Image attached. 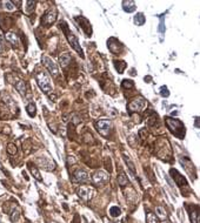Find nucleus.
<instances>
[{"instance_id":"nucleus-1","label":"nucleus","mask_w":200,"mask_h":223,"mask_svg":"<svg viewBox=\"0 0 200 223\" xmlns=\"http://www.w3.org/2000/svg\"><path fill=\"white\" fill-rule=\"evenodd\" d=\"M60 28L63 29L64 34L66 35V38H67V40H68L70 45L72 46L73 49L79 54V55H81V58H84V52H82V48L80 47V45H79V41H78L77 35H75L72 31L68 28V26L66 25V22H64V21H61V22H60Z\"/></svg>"},{"instance_id":"nucleus-2","label":"nucleus","mask_w":200,"mask_h":223,"mask_svg":"<svg viewBox=\"0 0 200 223\" xmlns=\"http://www.w3.org/2000/svg\"><path fill=\"white\" fill-rule=\"evenodd\" d=\"M166 125L168 127V129L172 132L177 137L182 139L185 136V126L180 120L178 119H172V117H166L165 119Z\"/></svg>"},{"instance_id":"nucleus-3","label":"nucleus","mask_w":200,"mask_h":223,"mask_svg":"<svg viewBox=\"0 0 200 223\" xmlns=\"http://www.w3.org/2000/svg\"><path fill=\"white\" fill-rule=\"evenodd\" d=\"M36 82H38V86L40 87V89L46 93V94H48L50 92H52V82H51V78L47 75V73L45 72H38L36 75Z\"/></svg>"},{"instance_id":"nucleus-4","label":"nucleus","mask_w":200,"mask_h":223,"mask_svg":"<svg viewBox=\"0 0 200 223\" xmlns=\"http://www.w3.org/2000/svg\"><path fill=\"white\" fill-rule=\"evenodd\" d=\"M95 127H97V130L101 135L106 136L109 133V129L112 127V122H111V120H107V119H101V120L95 122Z\"/></svg>"},{"instance_id":"nucleus-5","label":"nucleus","mask_w":200,"mask_h":223,"mask_svg":"<svg viewBox=\"0 0 200 223\" xmlns=\"http://www.w3.org/2000/svg\"><path fill=\"white\" fill-rule=\"evenodd\" d=\"M128 110L129 112H139V110H143L146 107V100L141 96L136 98L134 100H132L129 103H128Z\"/></svg>"},{"instance_id":"nucleus-6","label":"nucleus","mask_w":200,"mask_h":223,"mask_svg":"<svg viewBox=\"0 0 200 223\" xmlns=\"http://www.w3.org/2000/svg\"><path fill=\"white\" fill-rule=\"evenodd\" d=\"M41 61H43V63L45 65V67L48 69V72H50L53 76H57V75L59 74V68H58L57 63H55L51 58H48V56H46V55H43Z\"/></svg>"},{"instance_id":"nucleus-7","label":"nucleus","mask_w":200,"mask_h":223,"mask_svg":"<svg viewBox=\"0 0 200 223\" xmlns=\"http://www.w3.org/2000/svg\"><path fill=\"white\" fill-rule=\"evenodd\" d=\"M107 181H109V175H107L105 171H102V170L97 171V173L93 175V183L97 184V186L105 184Z\"/></svg>"},{"instance_id":"nucleus-8","label":"nucleus","mask_w":200,"mask_h":223,"mask_svg":"<svg viewBox=\"0 0 200 223\" xmlns=\"http://www.w3.org/2000/svg\"><path fill=\"white\" fill-rule=\"evenodd\" d=\"M78 195L85 200H91L94 195V189L90 187H80L78 189Z\"/></svg>"},{"instance_id":"nucleus-9","label":"nucleus","mask_w":200,"mask_h":223,"mask_svg":"<svg viewBox=\"0 0 200 223\" xmlns=\"http://www.w3.org/2000/svg\"><path fill=\"white\" fill-rule=\"evenodd\" d=\"M39 163L41 166V168H44L45 170H53L55 168V163L53 160H51L50 157H39Z\"/></svg>"},{"instance_id":"nucleus-10","label":"nucleus","mask_w":200,"mask_h":223,"mask_svg":"<svg viewBox=\"0 0 200 223\" xmlns=\"http://www.w3.org/2000/svg\"><path fill=\"white\" fill-rule=\"evenodd\" d=\"M55 20H57V11H55L54 8H52L46 12V14L44 15L43 22H44L45 25H52Z\"/></svg>"},{"instance_id":"nucleus-11","label":"nucleus","mask_w":200,"mask_h":223,"mask_svg":"<svg viewBox=\"0 0 200 223\" xmlns=\"http://www.w3.org/2000/svg\"><path fill=\"white\" fill-rule=\"evenodd\" d=\"M74 181H77V182H80V183H85V182H87L88 181V174L85 171V170H77L75 173H74Z\"/></svg>"},{"instance_id":"nucleus-12","label":"nucleus","mask_w":200,"mask_h":223,"mask_svg":"<svg viewBox=\"0 0 200 223\" xmlns=\"http://www.w3.org/2000/svg\"><path fill=\"white\" fill-rule=\"evenodd\" d=\"M112 41L114 42V44H112L111 41H107V46H109V51L113 53V51H114V53H119L121 49H122V45L119 42L117 39H114V38H112Z\"/></svg>"},{"instance_id":"nucleus-13","label":"nucleus","mask_w":200,"mask_h":223,"mask_svg":"<svg viewBox=\"0 0 200 223\" xmlns=\"http://www.w3.org/2000/svg\"><path fill=\"white\" fill-rule=\"evenodd\" d=\"M122 9L127 13H132L136 9V5L134 1L127 0V1H122Z\"/></svg>"},{"instance_id":"nucleus-14","label":"nucleus","mask_w":200,"mask_h":223,"mask_svg":"<svg viewBox=\"0 0 200 223\" xmlns=\"http://www.w3.org/2000/svg\"><path fill=\"white\" fill-rule=\"evenodd\" d=\"M171 173H172L173 175H175V176H173V178L175 180V182H177V184L179 186V187H182V186H187V182L185 181V178L184 176H181L177 170L172 169L171 170Z\"/></svg>"},{"instance_id":"nucleus-15","label":"nucleus","mask_w":200,"mask_h":223,"mask_svg":"<svg viewBox=\"0 0 200 223\" xmlns=\"http://www.w3.org/2000/svg\"><path fill=\"white\" fill-rule=\"evenodd\" d=\"M80 20H81V22H84V24H80V22H79V25L81 26V28L84 29V32H85L87 35H91L92 28H91V24H90V21H88L87 19L82 18V17H80Z\"/></svg>"},{"instance_id":"nucleus-16","label":"nucleus","mask_w":200,"mask_h":223,"mask_svg":"<svg viewBox=\"0 0 200 223\" xmlns=\"http://www.w3.org/2000/svg\"><path fill=\"white\" fill-rule=\"evenodd\" d=\"M71 61V55L68 53H63L59 55V63L61 65V67H66Z\"/></svg>"},{"instance_id":"nucleus-17","label":"nucleus","mask_w":200,"mask_h":223,"mask_svg":"<svg viewBox=\"0 0 200 223\" xmlns=\"http://www.w3.org/2000/svg\"><path fill=\"white\" fill-rule=\"evenodd\" d=\"M190 216H191L192 223H200V215H199V209H198V207H195V208L192 210Z\"/></svg>"},{"instance_id":"nucleus-18","label":"nucleus","mask_w":200,"mask_h":223,"mask_svg":"<svg viewBox=\"0 0 200 223\" xmlns=\"http://www.w3.org/2000/svg\"><path fill=\"white\" fill-rule=\"evenodd\" d=\"M134 24H136V26H143L144 24H145L146 21V18L144 17V14L143 13H136V15H134Z\"/></svg>"},{"instance_id":"nucleus-19","label":"nucleus","mask_w":200,"mask_h":223,"mask_svg":"<svg viewBox=\"0 0 200 223\" xmlns=\"http://www.w3.org/2000/svg\"><path fill=\"white\" fill-rule=\"evenodd\" d=\"M124 160H125V162L127 163L128 169H129V171H131V174H132L133 176H136V168H134V164H133V162L128 159L127 155H124Z\"/></svg>"},{"instance_id":"nucleus-20","label":"nucleus","mask_w":200,"mask_h":223,"mask_svg":"<svg viewBox=\"0 0 200 223\" xmlns=\"http://www.w3.org/2000/svg\"><path fill=\"white\" fill-rule=\"evenodd\" d=\"M26 110H27V114L31 116V117L36 116V105H34L33 102L28 103L27 107H26Z\"/></svg>"},{"instance_id":"nucleus-21","label":"nucleus","mask_w":200,"mask_h":223,"mask_svg":"<svg viewBox=\"0 0 200 223\" xmlns=\"http://www.w3.org/2000/svg\"><path fill=\"white\" fill-rule=\"evenodd\" d=\"M16 88L18 90L21 95H25V90H26V87H25V82L21 80H19L17 83H16Z\"/></svg>"},{"instance_id":"nucleus-22","label":"nucleus","mask_w":200,"mask_h":223,"mask_svg":"<svg viewBox=\"0 0 200 223\" xmlns=\"http://www.w3.org/2000/svg\"><path fill=\"white\" fill-rule=\"evenodd\" d=\"M109 214H111V216H113V217H118L121 214V209L119 208L118 205H113V207L109 208Z\"/></svg>"},{"instance_id":"nucleus-23","label":"nucleus","mask_w":200,"mask_h":223,"mask_svg":"<svg viewBox=\"0 0 200 223\" xmlns=\"http://www.w3.org/2000/svg\"><path fill=\"white\" fill-rule=\"evenodd\" d=\"M6 39L9 40V42H12L13 45H18V36L16 35L14 33H12V32H9V33L6 34Z\"/></svg>"},{"instance_id":"nucleus-24","label":"nucleus","mask_w":200,"mask_h":223,"mask_svg":"<svg viewBox=\"0 0 200 223\" xmlns=\"http://www.w3.org/2000/svg\"><path fill=\"white\" fill-rule=\"evenodd\" d=\"M114 63H116V68H117V71H118L120 74L125 71V68L127 67L126 63H124V61H119V63H118V61H116Z\"/></svg>"},{"instance_id":"nucleus-25","label":"nucleus","mask_w":200,"mask_h":223,"mask_svg":"<svg viewBox=\"0 0 200 223\" xmlns=\"http://www.w3.org/2000/svg\"><path fill=\"white\" fill-rule=\"evenodd\" d=\"M155 211H157V215H158L159 218H161V220L166 218L167 215H166V211H165V209L163 207H157V208H155Z\"/></svg>"},{"instance_id":"nucleus-26","label":"nucleus","mask_w":200,"mask_h":223,"mask_svg":"<svg viewBox=\"0 0 200 223\" xmlns=\"http://www.w3.org/2000/svg\"><path fill=\"white\" fill-rule=\"evenodd\" d=\"M118 183L120 186H126L127 184V176L124 173H120V175L118 176Z\"/></svg>"},{"instance_id":"nucleus-27","label":"nucleus","mask_w":200,"mask_h":223,"mask_svg":"<svg viewBox=\"0 0 200 223\" xmlns=\"http://www.w3.org/2000/svg\"><path fill=\"white\" fill-rule=\"evenodd\" d=\"M18 152V149H17V146L14 144V143H9L7 144V153L11 154V155H16Z\"/></svg>"},{"instance_id":"nucleus-28","label":"nucleus","mask_w":200,"mask_h":223,"mask_svg":"<svg viewBox=\"0 0 200 223\" xmlns=\"http://www.w3.org/2000/svg\"><path fill=\"white\" fill-rule=\"evenodd\" d=\"M146 222L147 223H158V221H157V217H155L154 214L148 213L147 216H146Z\"/></svg>"},{"instance_id":"nucleus-29","label":"nucleus","mask_w":200,"mask_h":223,"mask_svg":"<svg viewBox=\"0 0 200 223\" xmlns=\"http://www.w3.org/2000/svg\"><path fill=\"white\" fill-rule=\"evenodd\" d=\"M122 87H124L125 89L126 88L127 89L133 88V87H134V82H133L132 80H127V79H126V80L122 81Z\"/></svg>"},{"instance_id":"nucleus-30","label":"nucleus","mask_w":200,"mask_h":223,"mask_svg":"<svg viewBox=\"0 0 200 223\" xmlns=\"http://www.w3.org/2000/svg\"><path fill=\"white\" fill-rule=\"evenodd\" d=\"M31 173H32V175H33V176H34V177H36L38 181H41L40 173H39V170L36 169V167H31Z\"/></svg>"},{"instance_id":"nucleus-31","label":"nucleus","mask_w":200,"mask_h":223,"mask_svg":"<svg viewBox=\"0 0 200 223\" xmlns=\"http://www.w3.org/2000/svg\"><path fill=\"white\" fill-rule=\"evenodd\" d=\"M19 216H20V214H19L18 209L13 210V211H12V215H11V221H12V222H17L19 220Z\"/></svg>"},{"instance_id":"nucleus-32","label":"nucleus","mask_w":200,"mask_h":223,"mask_svg":"<svg viewBox=\"0 0 200 223\" xmlns=\"http://www.w3.org/2000/svg\"><path fill=\"white\" fill-rule=\"evenodd\" d=\"M160 95H161V96H164V98H167V96L170 95L168 88H167L166 86H163V87L160 88Z\"/></svg>"},{"instance_id":"nucleus-33","label":"nucleus","mask_w":200,"mask_h":223,"mask_svg":"<svg viewBox=\"0 0 200 223\" xmlns=\"http://www.w3.org/2000/svg\"><path fill=\"white\" fill-rule=\"evenodd\" d=\"M158 31H159V33H160V34H165V25H164V20H163V19L160 20V24H159V28H158Z\"/></svg>"},{"instance_id":"nucleus-34","label":"nucleus","mask_w":200,"mask_h":223,"mask_svg":"<svg viewBox=\"0 0 200 223\" xmlns=\"http://www.w3.org/2000/svg\"><path fill=\"white\" fill-rule=\"evenodd\" d=\"M5 7H6V9H9V11H13L14 9V6H13V4L11 1H5Z\"/></svg>"},{"instance_id":"nucleus-35","label":"nucleus","mask_w":200,"mask_h":223,"mask_svg":"<svg viewBox=\"0 0 200 223\" xmlns=\"http://www.w3.org/2000/svg\"><path fill=\"white\" fill-rule=\"evenodd\" d=\"M102 220H104V223H113V222H112V221H109V218H107V217H104Z\"/></svg>"},{"instance_id":"nucleus-36","label":"nucleus","mask_w":200,"mask_h":223,"mask_svg":"<svg viewBox=\"0 0 200 223\" xmlns=\"http://www.w3.org/2000/svg\"><path fill=\"white\" fill-rule=\"evenodd\" d=\"M195 128H199V119L195 117Z\"/></svg>"}]
</instances>
